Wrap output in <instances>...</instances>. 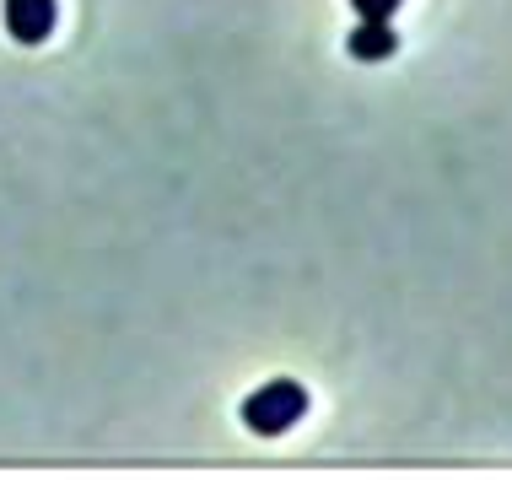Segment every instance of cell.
Masks as SVG:
<instances>
[{
    "mask_svg": "<svg viewBox=\"0 0 512 480\" xmlns=\"http://www.w3.org/2000/svg\"><path fill=\"white\" fill-rule=\"evenodd\" d=\"M302 410H308V389L292 383V378H275V383H265V389H254L243 400V427L259 432V437H275V432L297 427Z\"/></svg>",
    "mask_w": 512,
    "mask_h": 480,
    "instance_id": "cell-1",
    "label": "cell"
},
{
    "mask_svg": "<svg viewBox=\"0 0 512 480\" xmlns=\"http://www.w3.org/2000/svg\"><path fill=\"white\" fill-rule=\"evenodd\" d=\"M54 27V0H6V33L17 44H44Z\"/></svg>",
    "mask_w": 512,
    "mask_h": 480,
    "instance_id": "cell-2",
    "label": "cell"
},
{
    "mask_svg": "<svg viewBox=\"0 0 512 480\" xmlns=\"http://www.w3.org/2000/svg\"><path fill=\"white\" fill-rule=\"evenodd\" d=\"M394 44H399V38H394L389 22H362L351 33V54H356V60H389Z\"/></svg>",
    "mask_w": 512,
    "mask_h": 480,
    "instance_id": "cell-3",
    "label": "cell"
},
{
    "mask_svg": "<svg viewBox=\"0 0 512 480\" xmlns=\"http://www.w3.org/2000/svg\"><path fill=\"white\" fill-rule=\"evenodd\" d=\"M356 11H362V22H389L399 11V0H351Z\"/></svg>",
    "mask_w": 512,
    "mask_h": 480,
    "instance_id": "cell-4",
    "label": "cell"
}]
</instances>
